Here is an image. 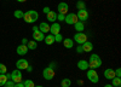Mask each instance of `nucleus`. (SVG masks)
<instances>
[{
    "instance_id": "nucleus-1",
    "label": "nucleus",
    "mask_w": 121,
    "mask_h": 87,
    "mask_svg": "<svg viewBox=\"0 0 121 87\" xmlns=\"http://www.w3.org/2000/svg\"><path fill=\"white\" fill-rule=\"evenodd\" d=\"M100 65H102V59H100V57L98 54H91L90 59H88V68H91V69H97V68H99Z\"/></svg>"
},
{
    "instance_id": "nucleus-2",
    "label": "nucleus",
    "mask_w": 121,
    "mask_h": 87,
    "mask_svg": "<svg viewBox=\"0 0 121 87\" xmlns=\"http://www.w3.org/2000/svg\"><path fill=\"white\" fill-rule=\"evenodd\" d=\"M38 18H39V13L34 11V10H29L23 15V19L27 23H35L38 21Z\"/></svg>"
},
{
    "instance_id": "nucleus-3",
    "label": "nucleus",
    "mask_w": 121,
    "mask_h": 87,
    "mask_svg": "<svg viewBox=\"0 0 121 87\" xmlns=\"http://www.w3.org/2000/svg\"><path fill=\"white\" fill-rule=\"evenodd\" d=\"M87 79L93 82V83H98L99 82V76H98V73L95 70V69H90L87 70Z\"/></svg>"
},
{
    "instance_id": "nucleus-4",
    "label": "nucleus",
    "mask_w": 121,
    "mask_h": 87,
    "mask_svg": "<svg viewBox=\"0 0 121 87\" xmlns=\"http://www.w3.org/2000/svg\"><path fill=\"white\" fill-rule=\"evenodd\" d=\"M55 69H52V68H50V66H46L45 69L43 70V76H44V79L45 80H52L53 77H55Z\"/></svg>"
},
{
    "instance_id": "nucleus-5",
    "label": "nucleus",
    "mask_w": 121,
    "mask_h": 87,
    "mask_svg": "<svg viewBox=\"0 0 121 87\" xmlns=\"http://www.w3.org/2000/svg\"><path fill=\"white\" fill-rule=\"evenodd\" d=\"M11 80H12L15 83L22 82V73H21V70H18V69L13 70V71L11 73Z\"/></svg>"
},
{
    "instance_id": "nucleus-6",
    "label": "nucleus",
    "mask_w": 121,
    "mask_h": 87,
    "mask_svg": "<svg viewBox=\"0 0 121 87\" xmlns=\"http://www.w3.org/2000/svg\"><path fill=\"white\" fill-rule=\"evenodd\" d=\"M76 16H78V19H79V21L82 22V23L88 19V12H87L86 8H85V10H79L78 13H76Z\"/></svg>"
},
{
    "instance_id": "nucleus-7",
    "label": "nucleus",
    "mask_w": 121,
    "mask_h": 87,
    "mask_svg": "<svg viewBox=\"0 0 121 87\" xmlns=\"http://www.w3.org/2000/svg\"><path fill=\"white\" fill-rule=\"evenodd\" d=\"M64 21L68 24H75L76 22H79V19H78V16L75 13H67Z\"/></svg>"
},
{
    "instance_id": "nucleus-8",
    "label": "nucleus",
    "mask_w": 121,
    "mask_h": 87,
    "mask_svg": "<svg viewBox=\"0 0 121 87\" xmlns=\"http://www.w3.org/2000/svg\"><path fill=\"white\" fill-rule=\"evenodd\" d=\"M57 10H58V13H60V15H67L68 11H69V6H68L67 3L62 1V3H59V4H58Z\"/></svg>"
},
{
    "instance_id": "nucleus-9",
    "label": "nucleus",
    "mask_w": 121,
    "mask_h": 87,
    "mask_svg": "<svg viewBox=\"0 0 121 87\" xmlns=\"http://www.w3.org/2000/svg\"><path fill=\"white\" fill-rule=\"evenodd\" d=\"M16 66H17V69L18 70H26L27 68L29 66V63L27 59H23V58H21V59H18L16 62Z\"/></svg>"
},
{
    "instance_id": "nucleus-10",
    "label": "nucleus",
    "mask_w": 121,
    "mask_h": 87,
    "mask_svg": "<svg viewBox=\"0 0 121 87\" xmlns=\"http://www.w3.org/2000/svg\"><path fill=\"white\" fill-rule=\"evenodd\" d=\"M74 40H75V42L82 45L85 41H87V35L84 34L82 32H81V33H78V34H75V36H74Z\"/></svg>"
},
{
    "instance_id": "nucleus-11",
    "label": "nucleus",
    "mask_w": 121,
    "mask_h": 87,
    "mask_svg": "<svg viewBox=\"0 0 121 87\" xmlns=\"http://www.w3.org/2000/svg\"><path fill=\"white\" fill-rule=\"evenodd\" d=\"M104 77L107 80H113L115 77V70L112 69V68H108V69L104 70Z\"/></svg>"
},
{
    "instance_id": "nucleus-12",
    "label": "nucleus",
    "mask_w": 121,
    "mask_h": 87,
    "mask_svg": "<svg viewBox=\"0 0 121 87\" xmlns=\"http://www.w3.org/2000/svg\"><path fill=\"white\" fill-rule=\"evenodd\" d=\"M60 32V24L55 22L52 25H50V33H51L52 35H56V34H59Z\"/></svg>"
},
{
    "instance_id": "nucleus-13",
    "label": "nucleus",
    "mask_w": 121,
    "mask_h": 87,
    "mask_svg": "<svg viewBox=\"0 0 121 87\" xmlns=\"http://www.w3.org/2000/svg\"><path fill=\"white\" fill-rule=\"evenodd\" d=\"M39 32H41L43 34H47L50 32V24H47L46 22H43L39 24Z\"/></svg>"
},
{
    "instance_id": "nucleus-14",
    "label": "nucleus",
    "mask_w": 121,
    "mask_h": 87,
    "mask_svg": "<svg viewBox=\"0 0 121 87\" xmlns=\"http://www.w3.org/2000/svg\"><path fill=\"white\" fill-rule=\"evenodd\" d=\"M33 39H34V41L39 42V41H44V39H45V35L41 33V32H33Z\"/></svg>"
},
{
    "instance_id": "nucleus-15",
    "label": "nucleus",
    "mask_w": 121,
    "mask_h": 87,
    "mask_svg": "<svg viewBox=\"0 0 121 87\" xmlns=\"http://www.w3.org/2000/svg\"><path fill=\"white\" fill-rule=\"evenodd\" d=\"M81 47H82V51H84V52H91V51L93 50V44L90 42V41L87 40V41H85V42L81 45Z\"/></svg>"
},
{
    "instance_id": "nucleus-16",
    "label": "nucleus",
    "mask_w": 121,
    "mask_h": 87,
    "mask_svg": "<svg viewBox=\"0 0 121 87\" xmlns=\"http://www.w3.org/2000/svg\"><path fill=\"white\" fill-rule=\"evenodd\" d=\"M78 68H79L80 70H82V71L87 70V69H88V62L85 61V59H80V61L78 62Z\"/></svg>"
},
{
    "instance_id": "nucleus-17",
    "label": "nucleus",
    "mask_w": 121,
    "mask_h": 87,
    "mask_svg": "<svg viewBox=\"0 0 121 87\" xmlns=\"http://www.w3.org/2000/svg\"><path fill=\"white\" fill-rule=\"evenodd\" d=\"M27 52H28V47H27V45H19L18 47H17V53L19 54V56H24V54H27Z\"/></svg>"
},
{
    "instance_id": "nucleus-18",
    "label": "nucleus",
    "mask_w": 121,
    "mask_h": 87,
    "mask_svg": "<svg viewBox=\"0 0 121 87\" xmlns=\"http://www.w3.org/2000/svg\"><path fill=\"white\" fill-rule=\"evenodd\" d=\"M46 17H47V21H48V22L55 23V22L57 21V13H56L55 11H50V12L46 15Z\"/></svg>"
},
{
    "instance_id": "nucleus-19",
    "label": "nucleus",
    "mask_w": 121,
    "mask_h": 87,
    "mask_svg": "<svg viewBox=\"0 0 121 87\" xmlns=\"http://www.w3.org/2000/svg\"><path fill=\"white\" fill-rule=\"evenodd\" d=\"M63 45L65 48H73L74 47V40L73 39H63Z\"/></svg>"
},
{
    "instance_id": "nucleus-20",
    "label": "nucleus",
    "mask_w": 121,
    "mask_h": 87,
    "mask_svg": "<svg viewBox=\"0 0 121 87\" xmlns=\"http://www.w3.org/2000/svg\"><path fill=\"white\" fill-rule=\"evenodd\" d=\"M44 41H45L46 45H52V44H55V35H52V34L46 35V37L44 39Z\"/></svg>"
},
{
    "instance_id": "nucleus-21",
    "label": "nucleus",
    "mask_w": 121,
    "mask_h": 87,
    "mask_svg": "<svg viewBox=\"0 0 121 87\" xmlns=\"http://www.w3.org/2000/svg\"><path fill=\"white\" fill-rule=\"evenodd\" d=\"M74 27H75V30L78 32V33H81V32H84V29H85V24L82 23V22H76L75 24H74Z\"/></svg>"
},
{
    "instance_id": "nucleus-22",
    "label": "nucleus",
    "mask_w": 121,
    "mask_h": 87,
    "mask_svg": "<svg viewBox=\"0 0 121 87\" xmlns=\"http://www.w3.org/2000/svg\"><path fill=\"white\" fill-rule=\"evenodd\" d=\"M113 82H112V86L113 87H120L121 86V77H114V79L112 80Z\"/></svg>"
},
{
    "instance_id": "nucleus-23",
    "label": "nucleus",
    "mask_w": 121,
    "mask_h": 87,
    "mask_svg": "<svg viewBox=\"0 0 121 87\" xmlns=\"http://www.w3.org/2000/svg\"><path fill=\"white\" fill-rule=\"evenodd\" d=\"M27 47H28V50H35V48L38 47V44H36V41H34V40H32V41H28Z\"/></svg>"
},
{
    "instance_id": "nucleus-24",
    "label": "nucleus",
    "mask_w": 121,
    "mask_h": 87,
    "mask_svg": "<svg viewBox=\"0 0 121 87\" xmlns=\"http://www.w3.org/2000/svg\"><path fill=\"white\" fill-rule=\"evenodd\" d=\"M75 6L78 7V10H85L86 8V4H85V1H82V0H79Z\"/></svg>"
},
{
    "instance_id": "nucleus-25",
    "label": "nucleus",
    "mask_w": 121,
    "mask_h": 87,
    "mask_svg": "<svg viewBox=\"0 0 121 87\" xmlns=\"http://www.w3.org/2000/svg\"><path fill=\"white\" fill-rule=\"evenodd\" d=\"M7 82V76L6 74H0V86H4Z\"/></svg>"
},
{
    "instance_id": "nucleus-26",
    "label": "nucleus",
    "mask_w": 121,
    "mask_h": 87,
    "mask_svg": "<svg viewBox=\"0 0 121 87\" xmlns=\"http://www.w3.org/2000/svg\"><path fill=\"white\" fill-rule=\"evenodd\" d=\"M70 85H72L70 79H63L62 82H60V86H62V87H70Z\"/></svg>"
},
{
    "instance_id": "nucleus-27",
    "label": "nucleus",
    "mask_w": 121,
    "mask_h": 87,
    "mask_svg": "<svg viewBox=\"0 0 121 87\" xmlns=\"http://www.w3.org/2000/svg\"><path fill=\"white\" fill-rule=\"evenodd\" d=\"M23 15H24V12L21 11V10H16V11L13 12V16L16 18H23Z\"/></svg>"
},
{
    "instance_id": "nucleus-28",
    "label": "nucleus",
    "mask_w": 121,
    "mask_h": 87,
    "mask_svg": "<svg viewBox=\"0 0 121 87\" xmlns=\"http://www.w3.org/2000/svg\"><path fill=\"white\" fill-rule=\"evenodd\" d=\"M23 85H24V87H34L35 86V83L33 82V80H26L24 82H23Z\"/></svg>"
},
{
    "instance_id": "nucleus-29",
    "label": "nucleus",
    "mask_w": 121,
    "mask_h": 87,
    "mask_svg": "<svg viewBox=\"0 0 121 87\" xmlns=\"http://www.w3.org/2000/svg\"><path fill=\"white\" fill-rule=\"evenodd\" d=\"M6 73H7V68H6V65L3 64V63H0V74H6Z\"/></svg>"
},
{
    "instance_id": "nucleus-30",
    "label": "nucleus",
    "mask_w": 121,
    "mask_h": 87,
    "mask_svg": "<svg viewBox=\"0 0 121 87\" xmlns=\"http://www.w3.org/2000/svg\"><path fill=\"white\" fill-rule=\"evenodd\" d=\"M55 41L56 42H62L63 41V36L60 35V34H56L55 35Z\"/></svg>"
},
{
    "instance_id": "nucleus-31",
    "label": "nucleus",
    "mask_w": 121,
    "mask_h": 87,
    "mask_svg": "<svg viewBox=\"0 0 121 87\" xmlns=\"http://www.w3.org/2000/svg\"><path fill=\"white\" fill-rule=\"evenodd\" d=\"M4 87H15V82L12 80H7V82L4 85Z\"/></svg>"
},
{
    "instance_id": "nucleus-32",
    "label": "nucleus",
    "mask_w": 121,
    "mask_h": 87,
    "mask_svg": "<svg viewBox=\"0 0 121 87\" xmlns=\"http://www.w3.org/2000/svg\"><path fill=\"white\" fill-rule=\"evenodd\" d=\"M64 18H65V15H60V13L57 15V21H59V22H63Z\"/></svg>"
},
{
    "instance_id": "nucleus-33",
    "label": "nucleus",
    "mask_w": 121,
    "mask_h": 87,
    "mask_svg": "<svg viewBox=\"0 0 121 87\" xmlns=\"http://www.w3.org/2000/svg\"><path fill=\"white\" fill-rule=\"evenodd\" d=\"M115 76L116 77H121V69L120 68H117V69L115 70Z\"/></svg>"
},
{
    "instance_id": "nucleus-34",
    "label": "nucleus",
    "mask_w": 121,
    "mask_h": 87,
    "mask_svg": "<svg viewBox=\"0 0 121 87\" xmlns=\"http://www.w3.org/2000/svg\"><path fill=\"white\" fill-rule=\"evenodd\" d=\"M50 11H51V10H50V7H48V6H46V7H44V8H43V12H44L45 15H47Z\"/></svg>"
},
{
    "instance_id": "nucleus-35",
    "label": "nucleus",
    "mask_w": 121,
    "mask_h": 87,
    "mask_svg": "<svg viewBox=\"0 0 121 87\" xmlns=\"http://www.w3.org/2000/svg\"><path fill=\"white\" fill-rule=\"evenodd\" d=\"M76 52L78 53H82L84 51H82V47H81V45H79L78 47H76Z\"/></svg>"
},
{
    "instance_id": "nucleus-36",
    "label": "nucleus",
    "mask_w": 121,
    "mask_h": 87,
    "mask_svg": "<svg viewBox=\"0 0 121 87\" xmlns=\"http://www.w3.org/2000/svg\"><path fill=\"white\" fill-rule=\"evenodd\" d=\"M48 66H50V68H52V69H55V68H57V64H56V62H51Z\"/></svg>"
},
{
    "instance_id": "nucleus-37",
    "label": "nucleus",
    "mask_w": 121,
    "mask_h": 87,
    "mask_svg": "<svg viewBox=\"0 0 121 87\" xmlns=\"http://www.w3.org/2000/svg\"><path fill=\"white\" fill-rule=\"evenodd\" d=\"M15 87H24L23 82H18V83H15Z\"/></svg>"
},
{
    "instance_id": "nucleus-38",
    "label": "nucleus",
    "mask_w": 121,
    "mask_h": 87,
    "mask_svg": "<svg viewBox=\"0 0 121 87\" xmlns=\"http://www.w3.org/2000/svg\"><path fill=\"white\" fill-rule=\"evenodd\" d=\"M22 44L23 45H26V44H28V40H27V39L24 37V39H22Z\"/></svg>"
},
{
    "instance_id": "nucleus-39",
    "label": "nucleus",
    "mask_w": 121,
    "mask_h": 87,
    "mask_svg": "<svg viewBox=\"0 0 121 87\" xmlns=\"http://www.w3.org/2000/svg\"><path fill=\"white\" fill-rule=\"evenodd\" d=\"M38 30H39V27L34 25V27H33V32H38Z\"/></svg>"
},
{
    "instance_id": "nucleus-40",
    "label": "nucleus",
    "mask_w": 121,
    "mask_h": 87,
    "mask_svg": "<svg viewBox=\"0 0 121 87\" xmlns=\"http://www.w3.org/2000/svg\"><path fill=\"white\" fill-rule=\"evenodd\" d=\"M26 70H28V71H32V70H33V68H32V66H30V65H29V66L27 68V69H26Z\"/></svg>"
},
{
    "instance_id": "nucleus-41",
    "label": "nucleus",
    "mask_w": 121,
    "mask_h": 87,
    "mask_svg": "<svg viewBox=\"0 0 121 87\" xmlns=\"http://www.w3.org/2000/svg\"><path fill=\"white\" fill-rule=\"evenodd\" d=\"M6 76H7V80H11V74H6Z\"/></svg>"
},
{
    "instance_id": "nucleus-42",
    "label": "nucleus",
    "mask_w": 121,
    "mask_h": 87,
    "mask_svg": "<svg viewBox=\"0 0 121 87\" xmlns=\"http://www.w3.org/2000/svg\"><path fill=\"white\" fill-rule=\"evenodd\" d=\"M104 87H113V86L110 85V83H108V85H104Z\"/></svg>"
},
{
    "instance_id": "nucleus-43",
    "label": "nucleus",
    "mask_w": 121,
    "mask_h": 87,
    "mask_svg": "<svg viewBox=\"0 0 121 87\" xmlns=\"http://www.w3.org/2000/svg\"><path fill=\"white\" fill-rule=\"evenodd\" d=\"M18 3H24V1H27V0H17Z\"/></svg>"
},
{
    "instance_id": "nucleus-44",
    "label": "nucleus",
    "mask_w": 121,
    "mask_h": 87,
    "mask_svg": "<svg viewBox=\"0 0 121 87\" xmlns=\"http://www.w3.org/2000/svg\"><path fill=\"white\" fill-rule=\"evenodd\" d=\"M34 87H44V86H34Z\"/></svg>"
}]
</instances>
